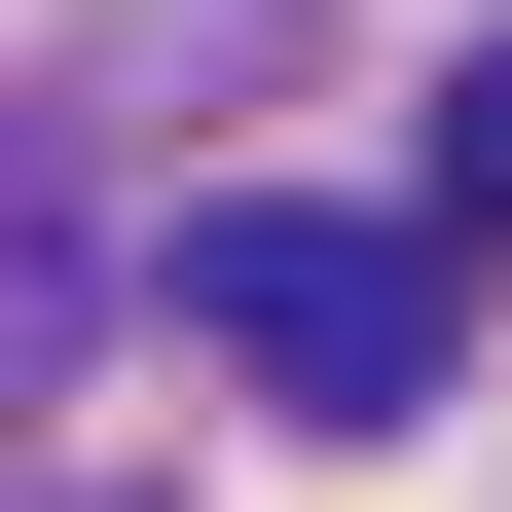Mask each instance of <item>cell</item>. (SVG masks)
I'll return each mask as SVG.
<instances>
[{
    "label": "cell",
    "mask_w": 512,
    "mask_h": 512,
    "mask_svg": "<svg viewBox=\"0 0 512 512\" xmlns=\"http://www.w3.org/2000/svg\"><path fill=\"white\" fill-rule=\"evenodd\" d=\"M183 330H220L293 439H403L439 366H476V256H439V220H256V183H220V220H183Z\"/></svg>",
    "instance_id": "obj_1"
},
{
    "label": "cell",
    "mask_w": 512,
    "mask_h": 512,
    "mask_svg": "<svg viewBox=\"0 0 512 512\" xmlns=\"http://www.w3.org/2000/svg\"><path fill=\"white\" fill-rule=\"evenodd\" d=\"M439 256H512V37L439 74Z\"/></svg>",
    "instance_id": "obj_2"
}]
</instances>
